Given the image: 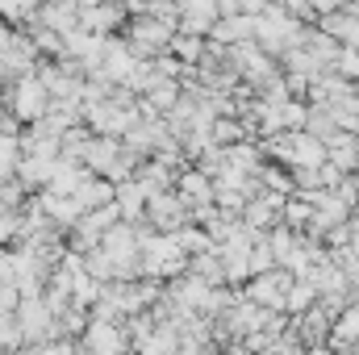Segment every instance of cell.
Masks as SVG:
<instances>
[{"instance_id": "11", "label": "cell", "mask_w": 359, "mask_h": 355, "mask_svg": "<svg viewBox=\"0 0 359 355\" xmlns=\"http://www.w3.org/2000/svg\"><path fill=\"white\" fill-rule=\"evenodd\" d=\"M42 4H63V0H42Z\"/></svg>"}, {"instance_id": "6", "label": "cell", "mask_w": 359, "mask_h": 355, "mask_svg": "<svg viewBox=\"0 0 359 355\" xmlns=\"http://www.w3.org/2000/svg\"><path fill=\"white\" fill-rule=\"evenodd\" d=\"M147 201H151V192L134 176L117 184V205H121V217L126 222H147Z\"/></svg>"}, {"instance_id": "8", "label": "cell", "mask_w": 359, "mask_h": 355, "mask_svg": "<svg viewBox=\"0 0 359 355\" xmlns=\"http://www.w3.org/2000/svg\"><path fill=\"white\" fill-rule=\"evenodd\" d=\"M238 138H247L243 117H213V142L230 147V142H238Z\"/></svg>"}, {"instance_id": "3", "label": "cell", "mask_w": 359, "mask_h": 355, "mask_svg": "<svg viewBox=\"0 0 359 355\" xmlns=\"http://www.w3.org/2000/svg\"><path fill=\"white\" fill-rule=\"evenodd\" d=\"M126 21H130L126 0H100V4L80 8V25L92 34H117V29H126Z\"/></svg>"}, {"instance_id": "10", "label": "cell", "mask_w": 359, "mask_h": 355, "mask_svg": "<svg viewBox=\"0 0 359 355\" xmlns=\"http://www.w3.org/2000/svg\"><path fill=\"white\" fill-rule=\"evenodd\" d=\"M17 234H21V209L0 213V247H13V243H17Z\"/></svg>"}, {"instance_id": "2", "label": "cell", "mask_w": 359, "mask_h": 355, "mask_svg": "<svg viewBox=\"0 0 359 355\" xmlns=\"http://www.w3.org/2000/svg\"><path fill=\"white\" fill-rule=\"evenodd\" d=\"M147 217H151L155 230H172V234H176L180 226L192 222V205L180 196L176 188H163V192H155V196L147 201Z\"/></svg>"}, {"instance_id": "9", "label": "cell", "mask_w": 359, "mask_h": 355, "mask_svg": "<svg viewBox=\"0 0 359 355\" xmlns=\"http://www.w3.org/2000/svg\"><path fill=\"white\" fill-rule=\"evenodd\" d=\"M355 339H359V309H347L334 322V343H355Z\"/></svg>"}, {"instance_id": "7", "label": "cell", "mask_w": 359, "mask_h": 355, "mask_svg": "<svg viewBox=\"0 0 359 355\" xmlns=\"http://www.w3.org/2000/svg\"><path fill=\"white\" fill-rule=\"evenodd\" d=\"M55 168H59V155H21L17 176L25 180L29 188H46L50 176H55Z\"/></svg>"}, {"instance_id": "1", "label": "cell", "mask_w": 359, "mask_h": 355, "mask_svg": "<svg viewBox=\"0 0 359 355\" xmlns=\"http://www.w3.org/2000/svg\"><path fill=\"white\" fill-rule=\"evenodd\" d=\"M126 42H130V51L138 55V59H151V55H159V51H168V42H172V34H176V25L172 21H163V17H155V13H134L130 21H126Z\"/></svg>"}, {"instance_id": "5", "label": "cell", "mask_w": 359, "mask_h": 355, "mask_svg": "<svg viewBox=\"0 0 359 355\" xmlns=\"http://www.w3.org/2000/svg\"><path fill=\"white\" fill-rule=\"evenodd\" d=\"M255 25H259V13H230V17H217V25L209 29V38L234 46V42L255 38Z\"/></svg>"}, {"instance_id": "4", "label": "cell", "mask_w": 359, "mask_h": 355, "mask_svg": "<svg viewBox=\"0 0 359 355\" xmlns=\"http://www.w3.org/2000/svg\"><path fill=\"white\" fill-rule=\"evenodd\" d=\"M80 347H88V351H126V347H134V339H130L126 322H96L92 318Z\"/></svg>"}]
</instances>
